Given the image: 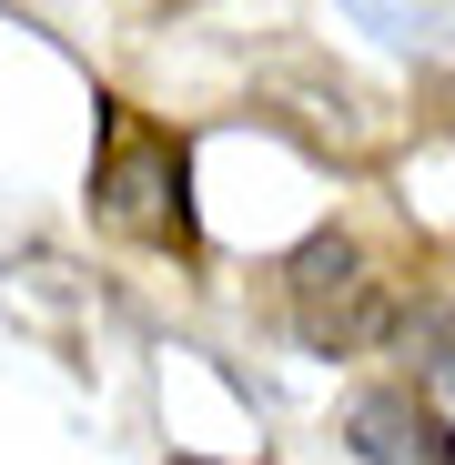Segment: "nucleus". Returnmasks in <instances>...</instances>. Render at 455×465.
<instances>
[{
  "instance_id": "obj_2",
  "label": "nucleus",
  "mask_w": 455,
  "mask_h": 465,
  "mask_svg": "<svg viewBox=\"0 0 455 465\" xmlns=\"http://www.w3.org/2000/svg\"><path fill=\"white\" fill-rule=\"evenodd\" d=\"M283 293H293V334L314 354H364L374 334H395V293H385V273H374L344 232H314V243L293 253Z\"/></svg>"
},
{
  "instance_id": "obj_1",
  "label": "nucleus",
  "mask_w": 455,
  "mask_h": 465,
  "mask_svg": "<svg viewBox=\"0 0 455 465\" xmlns=\"http://www.w3.org/2000/svg\"><path fill=\"white\" fill-rule=\"evenodd\" d=\"M193 163L163 122L142 112H102V152H92V213L112 232H142V243H183L193 232Z\"/></svg>"
},
{
  "instance_id": "obj_3",
  "label": "nucleus",
  "mask_w": 455,
  "mask_h": 465,
  "mask_svg": "<svg viewBox=\"0 0 455 465\" xmlns=\"http://www.w3.org/2000/svg\"><path fill=\"white\" fill-rule=\"evenodd\" d=\"M344 445L354 465H455V425L415 395V384H374L344 405Z\"/></svg>"
}]
</instances>
